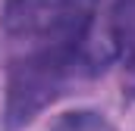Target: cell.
Returning <instances> with one entry per match:
<instances>
[{"label":"cell","mask_w":135,"mask_h":131,"mask_svg":"<svg viewBox=\"0 0 135 131\" xmlns=\"http://www.w3.org/2000/svg\"><path fill=\"white\" fill-rule=\"evenodd\" d=\"M110 63H113V53L107 50L94 25L82 41L32 47V53L16 59L6 75V106H3L6 125L19 128L32 122L41 109H47L57 97L66 94L72 81L88 78Z\"/></svg>","instance_id":"cell-1"},{"label":"cell","mask_w":135,"mask_h":131,"mask_svg":"<svg viewBox=\"0 0 135 131\" xmlns=\"http://www.w3.org/2000/svg\"><path fill=\"white\" fill-rule=\"evenodd\" d=\"M104 0H6L3 31L32 47L72 44L91 31Z\"/></svg>","instance_id":"cell-2"},{"label":"cell","mask_w":135,"mask_h":131,"mask_svg":"<svg viewBox=\"0 0 135 131\" xmlns=\"http://www.w3.org/2000/svg\"><path fill=\"white\" fill-rule=\"evenodd\" d=\"M50 131H116L110 125V119L104 112H94V109H72V112H63Z\"/></svg>","instance_id":"cell-3"},{"label":"cell","mask_w":135,"mask_h":131,"mask_svg":"<svg viewBox=\"0 0 135 131\" xmlns=\"http://www.w3.org/2000/svg\"><path fill=\"white\" fill-rule=\"evenodd\" d=\"M123 88L129 97H135V34L126 47V53H123Z\"/></svg>","instance_id":"cell-4"}]
</instances>
